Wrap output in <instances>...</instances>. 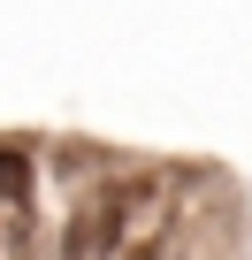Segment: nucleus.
<instances>
[{
  "instance_id": "nucleus-1",
  "label": "nucleus",
  "mask_w": 252,
  "mask_h": 260,
  "mask_svg": "<svg viewBox=\"0 0 252 260\" xmlns=\"http://www.w3.org/2000/svg\"><path fill=\"white\" fill-rule=\"evenodd\" d=\"M138 199H146L138 176L99 184V191L69 214V230H61V260H115V252H122V230H130V214H138Z\"/></svg>"
},
{
  "instance_id": "nucleus-3",
  "label": "nucleus",
  "mask_w": 252,
  "mask_h": 260,
  "mask_svg": "<svg viewBox=\"0 0 252 260\" xmlns=\"http://www.w3.org/2000/svg\"><path fill=\"white\" fill-rule=\"evenodd\" d=\"M130 260H161V245H138V252H130Z\"/></svg>"
},
{
  "instance_id": "nucleus-2",
  "label": "nucleus",
  "mask_w": 252,
  "mask_h": 260,
  "mask_svg": "<svg viewBox=\"0 0 252 260\" xmlns=\"http://www.w3.org/2000/svg\"><path fill=\"white\" fill-rule=\"evenodd\" d=\"M0 199H8L16 214L31 207V153L23 146H0Z\"/></svg>"
}]
</instances>
